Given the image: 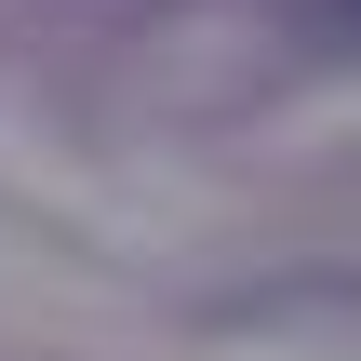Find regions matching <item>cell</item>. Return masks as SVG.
Wrapping results in <instances>:
<instances>
[{"label":"cell","mask_w":361,"mask_h":361,"mask_svg":"<svg viewBox=\"0 0 361 361\" xmlns=\"http://www.w3.org/2000/svg\"><path fill=\"white\" fill-rule=\"evenodd\" d=\"M348 13H361V0H348Z\"/></svg>","instance_id":"6da1fadb"}]
</instances>
